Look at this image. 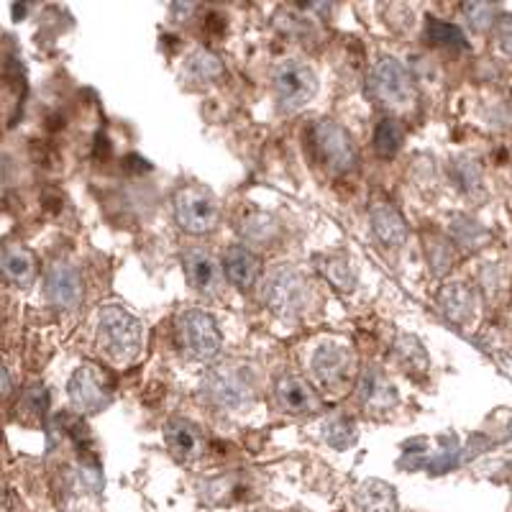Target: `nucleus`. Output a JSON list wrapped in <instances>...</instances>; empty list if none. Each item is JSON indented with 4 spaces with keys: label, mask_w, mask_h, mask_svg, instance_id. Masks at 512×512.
<instances>
[{
    "label": "nucleus",
    "mask_w": 512,
    "mask_h": 512,
    "mask_svg": "<svg viewBox=\"0 0 512 512\" xmlns=\"http://www.w3.org/2000/svg\"><path fill=\"white\" fill-rule=\"evenodd\" d=\"M361 405L367 410H390L397 405V392L379 369H367L359 387Z\"/></svg>",
    "instance_id": "aec40b11"
},
{
    "label": "nucleus",
    "mask_w": 512,
    "mask_h": 512,
    "mask_svg": "<svg viewBox=\"0 0 512 512\" xmlns=\"http://www.w3.org/2000/svg\"><path fill=\"white\" fill-rule=\"evenodd\" d=\"M98 341L116 361H131L144 346V323L121 305H105L98 318Z\"/></svg>",
    "instance_id": "7ed1b4c3"
},
{
    "label": "nucleus",
    "mask_w": 512,
    "mask_h": 512,
    "mask_svg": "<svg viewBox=\"0 0 512 512\" xmlns=\"http://www.w3.org/2000/svg\"><path fill=\"white\" fill-rule=\"evenodd\" d=\"M369 221H372V231L377 233V239L387 246H402L408 241L410 228L402 218L400 210L387 200H374L369 208Z\"/></svg>",
    "instance_id": "dca6fc26"
},
{
    "label": "nucleus",
    "mask_w": 512,
    "mask_h": 512,
    "mask_svg": "<svg viewBox=\"0 0 512 512\" xmlns=\"http://www.w3.org/2000/svg\"><path fill=\"white\" fill-rule=\"evenodd\" d=\"M175 221L177 226L192 236H205L216 231L221 221V203L208 187L185 185L175 195Z\"/></svg>",
    "instance_id": "423d86ee"
},
{
    "label": "nucleus",
    "mask_w": 512,
    "mask_h": 512,
    "mask_svg": "<svg viewBox=\"0 0 512 512\" xmlns=\"http://www.w3.org/2000/svg\"><path fill=\"white\" fill-rule=\"evenodd\" d=\"M67 392H70V402L80 413H100L111 405V387L93 364H85L72 374Z\"/></svg>",
    "instance_id": "9d476101"
},
{
    "label": "nucleus",
    "mask_w": 512,
    "mask_h": 512,
    "mask_svg": "<svg viewBox=\"0 0 512 512\" xmlns=\"http://www.w3.org/2000/svg\"><path fill=\"white\" fill-rule=\"evenodd\" d=\"M262 300L274 315L280 318H295L303 313L310 303V285L303 272L295 267H280L269 272L262 287Z\"/></svg>",
    "instance_id": "39448f33"
},
{
    "label": "nucleus",
    "mask_w": 512,
    "mask_h": 512,
    "mask_svg": "<svg viewBox=\"0 0 512 512\" xmlns=\"http://www.w3.org/2000/svg\"><path fill=\"white\" fill-rule=\"evenodd\" d=\"M180 344L198 361L216 359L223 346L216 318L205 310H187L180 318Z\"/></svg>",
    "instance_id": "1a4fd4ad"
},
{
    "label": "nucleus",
    "mask_w": 512,
    "mask_h": 512,
    "mask_svg": "<svg viewBox=\"0 0 512 512\" xmlns=\"http://www.w3.org/2000/svg\"><path fill=\"white\" fill-rule=\"evenodd\" d=\"M474 305H477V295L466 282H446L438 290V310L456 326H466L472 320Z\"/></svg>",
    "instance_id": "f3484780"
},
{
    "label": "nucleus",
    "mask_w": 512,
    "mask_h": 512,
    "mask_svg": "<svg viewBox=\"0 0 512 512\" xmlns=\"http://www.w3.org/2000/svg\"><path fill=\"white\" fill-rule=\"evenodd\" d=\"M461 11H464L469 26L474 31H479V34H484L492 26H497V11H500V6H495V3H464Z\"/></svg>",
    "instance_id": "7c9ffc66"
},
{
    "label": "nucleus",
    "mask_w": 512,
    "mask_h": 512,
    "mask_svg": "<svg viewBox=\"0 0 512 512\" xmlns=\"http://www.w3.org/2000/svg\"><path fill=\"white\" fill-rule=\"evenodd\" d=\"M320 269L326 274V280L333 287H338V290L351 292L356 287V272L349 259H344V256H328L326 262L320 264Z\"/></svg>",
    "instance_id": "cd10ccee"
},
{
    "label": "nucleus",
    "mask_w": 512,
    "mask_h": 512,
    "mask_svg": "<svg viewBox=\"0 0 512 512\" xmlns=\"http://www.w3.org/2000/svg\"><path fill=\"white\" fill-rule=\"evenodd\" d=\"M323 438L336 451H346V448L354 446L359 433H356V425L351 418H333L323 425Z\"/></svg>",
    "instance_id": "c85d7f7f"
},
{
    "label": "nucleus",
    "mask_w": 512,
    "mask_h": 512,
    "mask_svg": "<svg viewBox=\"0 0 512 512\" xmlns=\"http://www.w3.org/2000/svg\"><path fill=\"white\" fill-rule=\"evenodd\" d=\"M425 259H428L431 272L436 274V277L448 274L456 262L454 241L448 239V236H441V233H428V236H425Z\"/></svg>",
    "instance_id": "b1692460"
},
{
    "label": "nucleus",
    "mask_w": 512,
    "mask_h": 512,
    "mask_svg": "<svg viewBox=\"0 0 512 512\" xmlns=\"http://www.w3.org/2000/svg\"><path fill=\"white\" fill-rule=\"evenodd\" d=\"M274 402L285 415H315L320 413L323 402H320L318 392L313 390V384L308 379L297 377V374H287V377L277 379L274 384Z\"/></svg>",
    "instance_id": "f8f14e48"
},
{
    "label": "nucleus",
    "mask_w": 512,
    "mask_h": 512,
    "mask_svg": "<svg viewBox=\"0 0 512 512\" xmlns=\"http://www.w3.org/2000/svg\"><path fill=\"white\" fill-rule=\"evenodd\" d=\"M356 512H397L395 487L382 479H367L354 492Z\"/></svg>",
    "instance_id": "6ab92c4d"
},
{
    "label": "nucleus",
    "mask_w": 512,
    "mask_h": 512,
    "mask_svg": "<svg viewBox=\"0 0 512 512\" xmlns=\"http://www.w3.org/2000/svg\"><path fill=\"white\" fill-rule=\"evenodd\" d=\"M44 295L52 308L75 310L82 303V277L70 262L49 264L44 274Z\"/></svg>",
    "instance_id": "9b49d317"
},
{
    "label": "nucleus",
    "mask_w": 512,
    "mask_h": 512,
    "mask_svg": "<svg viewBox=\"0 0 512 512\" xmlns=\"http://www.w3.org/2000/svg\"><path fill=\"white\" fill-rule=\"evenodd\" d=\"M182 75L190 82H216L223 77V62L210 52V49H195V52L187 57L185 67H182Z\"/></svg>",
    "instance_id": "5701e85b"
},
{
    "label": "nucleus",
    "mask_w": 512,
    "mask_h": 512,
    "mask_svg": "<svg viewBox=\"0 0 512 512\" xmlns=\"http://www.w3.org/2000/svg\"><path fill=\"white\" fill-rule=\"evenodd\" d=\"M451 177L464 195H479L484 190L482 167L474 159H456L451 164Z\"/></svg>",
    "instance_id": "bb28decb"
},
{
    "label": "nucleus",
    "mask_w": 512,
    "mask_h": 512,
    "mask_svg": "<svg viewBox=\"0 0 512 512\" xmlns=\"http://www.w3.org/2000/svg\"><path fill=\"white\" fill-rule=\"evenodd\" d=\"M223 272H226L228 282L233 287L249 290L251 285H256L259 274H262V262H259V256L249 246L231 244L223 251Z\"/></svg>",
    "instance_id": "2eb2a0df"
},
{
    "label": "nucleus",
    "mask_w": 512,
    "mask_h": 512,
    "mask_svg": "<svg viewBox=\"0 0 512 512\" xmlns=\"http://www.w3.org/2000/svg\"><path fill=\"white\" fill-rule=\"evenodd\" d=\"M495 39L497 47L505 57H512V13L510 16H502L495 26Z\"/></svg>",
    "instance_id": "2f4dec72"
},
{
    "label": "nucleus",
    "mask_w": 512,
    "mask_h": 512,
    "mask_svg": "<svg viewBox=\"0 0 512 512\" xmlns=\"http://www.w3.org/2000/svg\"><path fill=\"white\" fill-rule=\"evenodd\" d=\"M8 392H11V377H8V369L3 367V395L8 397Z\"/></svg>",
    "instance_id": "473e14b6"
},
{
    "label": "nucleus",
    "mask_w": 512,
    "mask_h": 512,
    "mask_svg": "<svg viewBox=\"0 0 512 512\" xmlns=\"http://www.w3.org/2000/svg\"><path fill=\"white\" fill-rule=\"evenodd\" d=\"M203 392L216 408L228 413H241L249 410L256 400V379L251 367L246 364H218L210 369L203 379Z\"/></svg>",
    "instance_id": "f257e3e1"
},
{
    "label": "nucleus",
    "mask_w": 512,
    "mask_h": 512,
    "mask_svg": "<svg viewBox=\"0 0 512 512\" xmlns=\"http://www.w3.org/2000/svg\"><path fill=\"white\" fill-rule=\"evenodd\" d=\"M182 267H185L187 282L203 295H216L223 287V262L210 254L203 246H190L182 251Z\"/></svg>",
    "instance_id": "ddd939ff"
},
{
    "label": "nucleus",
    "mask_w": 512,
    "mask_h": 512,
    "mask_svg": "<svg viewBox=\"0 0 512 512\" xmlns=\"http://www.w3.org/2000/svg\"><path fill=\"white\" fill-rule=\"evenodd\" d=\"M425 39L443 49H459V52H466V49H469V44H466V36L461 34L454 24L438 21V18H433V16L425 21Z\"/></svg>",
    "instance_id": "a878e982"
},
{
    "label": "nucleus",
    "mask_w": 512,
    "mask_h": 512,
    "mask_svg": "<svg viewBox=\"0 0 512 512\" xmlns=\"http://www.w3.org/2000/svg\"><path fill=\"white\" fill-rule=\"evenodd\" d=\"M405 141V126L397 118H382L374 128V149L379 157H395Z\"/></svg>",
    "instance_id": "393cba45"
},
{
    "label": "nucleus",
    "mask_w": 512,
    "mask_h": 512,
    "mask_svg": "<svg viewBox=\"0 0 512 512\" xmlns=\"http://www.w3.org/2000/svg\"><path fill=\"white\" fill-rule=\"evenodd\" d=\"M367 90L372 100L387 111H408L418 100L415 80L408 67L395 57H382L369 72Z\"/></svg>",
    "instance_id": "f03ea898"
},
{
    "label": "nucleus",
    "mask_w": 512,
    "mask_h": 512,
    "mask_svg": "<svg viewBox=\"0 0 512 512\" xmlns=\"http://www.w3.org/2000/svg\"><path fill=\"white\" fill-rule=\"evenodd\" d=\"M397 356L405 364V369H413V372H425V369L431 367L428 351H425V346L415 336H400V341H397Z\"/></svg>",
    "instance_id": "c756f323"
},
{
    "label": "nucleus",
    "mask_w": 512,
    "mask_h": 512,
    "mask_svg": "<svg viewBox=\"0 0 512 512\" xmlns=\"http://www.w3.org/2000/svg\"><path fill=\"white\" fill-rule=\"evenodd\" d=\"M310 369H313L318 384H323V390L338 392L349 390L356 379V354L351 346L338 344V341H326L315 349L313 359H310Z\"/></svg>",
    "instance_id": "6e6552de"
},
{
    "label": "nucleus",
    "mask_w": 512,
    "mask_h": 512,
    "mask_svg": "<svg viewBox=\"0 0 512 512\" xmlns=\"http://www.w3.org/2000/svg\"><path fill=\"white\" fill-rule=\"evenodd\" d=\"M448 239L454 241L459 249L477 251V249H482V246L489 244L492 233H489L482 223L474 221V218L464 216V213H454V216H451V221H448Z\"/></svg>",
    "instance_id": "412c9836"
},
{
    "label": "nucleus",
    "mask_w": 512,
    "mask_h": 512,
    "mask_svg": "<svg viewBox=\"0 0 512 512\" xmlns=\"http://www.w3.org/2000/svg\"><path fill=\"white\" fill-rule=\"evenodd\" d=\"M274 95L280 111L295 113L310 103L318 93V77L305 59H285L274 70Z\"/></svg>",
    "instance_id": "0eeeda50"
},
{
    "label": "nucleus",
    "mask_w": 512,
    "mask_h": 512,
    "mask_svg": "<svg viewBox=\"0 0 512 512\" xmlns=\"http://www.w3.org/2000/svg\"><path fill=\"white\" fill-rule=\"evenodd\" d=\"M239 231L244 241L256 246H269L280 236V223L277 218L264 213V210H249L239 223Z\"/></svg>",
    "instance_id": "4be33fe9"
},
{
    "label": "nucleus",
    "mask_w": 512,
    "mask_h": 512,
    "mask_svg": "<svg viewBox=\"0 0 512 512\" xmlns=\"http://www.w3.org/2000/svg\"><path fill=\"white\" fill-rule=\"evenodd\" d=\"M310 141H313L315 154H318L320 162L326 164L328 172L349 175L356 169L359 152H356V144L351 141L349 131L341 123L331 121V118H320L310 128Z\"/></svg>",
    "instance_id": "20e7f679"
},
{
    "label": "nucleus",
    "mask_w": 512,
    "mask_h": 512,
    "mask_svg": "<svg viewBox=\"0 0 512 512\" xmlns=\"http://www.w3.org/2000/svg\"><path fill=\"white\" fill-rule=\"evenodd\" d=\"M3 277L16 287H31L36 280V256L21 244H6L0 251Z\"/></svg>",
    "instance_id": "a211bd4d"
},
{
    "label": "nucleus",
    "mask_w": 512,
    "mask_h": 512,
    "mask_svg": "<svg viewBox=\"0 0 512 512\" xmlns=\"http://www.w3.org/2000/svg\"><path fill=\"white\" fill-rule=\"evenodd\" d=\"M164 443L180 464H192L205 454V436L198 425L185 418H172L164 425Z\"/></svg>",
    "instance_id": "4468645a"
}]
</instances>
